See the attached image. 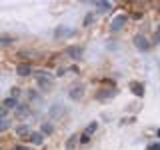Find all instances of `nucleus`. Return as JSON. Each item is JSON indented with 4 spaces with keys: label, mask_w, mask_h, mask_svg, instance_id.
Returning <instances> with one entry per match:
<instances>
[{
    "label": "nucleus",
    "mask_w": 160,
    "mask_h": 150,
    "mask_svg": "<svg viewBox=\"0 0 160 150\" xmlns=\"http://www.w3.org/2000/svg\"><path fill=\"white\" fill-rule=\"evenodd\" d=\"M0 118H8V110L4 106H0Z\"/></svg>",
    "instance_id": "24"
},
{
    "label": "nucleus",
    "mask_w": 160,
    "mask_h": 150,
    "mask_svg": "<svg viewBox=\"0 0 160 150\" xmlns=\"http://www.w3.org/2000/svg\"><path fill=\"white\" fill-rule=\"evenodd\" d=\"M2 106L6 108V110H10V108H16V106H18V100H16V98H12V96H8V98H4Z\"/></svg>",
    "instance_id": "15"
},
{
    "label": "nucleus",
    "mask_w": 160,
    "mask_h": 150,
    "mask_svg": "<svg viewBox=\"0 0 160 150\" xmlns=\"http://www.w3.org/2000/svg\"><path fill=\"white\" fill-rule=\"evenodd\" d=\"M94 8H96L98 12H108V10H112V2H106V0H98V2H94Z\"/></svg>",
    "instance_id": "11"
},
{
    "label": "nucleus",
    "mask_w": 160,
    "mask_h": 150,
    "mask_svg": "<svg viewBox=\"0 0 160 150\" xmlns=\"http://www.w3.org/2000/svg\"><path fill=\"white\" fill-rule=\"evenodd\" d=\"M32 72H34V68H32V64H30V62H20V64H16V74H18V76L26 78V76H32Z\"/></svg>",
    "instance_id": "6"
},
{
    "label": "nucleus",
    "mask_w": 160,
    "mask_h": 150,
    "mask_svg": "<svg viewBox=\"0 0 160 150\" xmlns=\"http://www.w3.org/2000/svg\"><path fill=\"white\" fill-rule=\"evenodd\" d=\"M130 90L134 92V96H138V98H142L144 96V84L142 82H130Z\"/></svg>",
    "instance_id": "8"
},
{
    "label": "nucleus",
    "mask_w": 160,
    "mask_h": 150,
    "mask_svg": "<svg viewBox=\"0 0 160 150\" xmlns=\"http://www.w3.org/2000/svg\"><path fill=\"white\" fill-rule=\"evenodd\" d=\"M12 150H32V148H28V146H24V144H14Z\"/></svg>",
    "instance_id": "22"
},
{
    "label": "nucleus",
    "mask_w": 160,
    "mask_h": 150,
    "mask_svg": "<svg viewBox=\"0 0 160 150\" xmlns=\"http://www.w3.org/2000/svg\"><path fill=\"white\" fill-rule=\"evenodd\" d=\"M98 130V122H90L88 126H86V130H84V134H88V136H92L94 132Z\"/></svg>",
    "instance_id": "17"
},
{
    "label": "nucleus",
    "mask_w": 160,
    "mask_h": 150,
    "mask_svg": "<svg viewBox=\"0 0 160 150\" xmlns=\"http://www.w3.org/2000/svg\"><path fill=\"white\" fill-rule=\"evenodd\" d=\"M82 52H84L82 46H66L64 48V56H68L70 60H74V62L82 58Z\"/></svg>",
    "instance_id": "5"
},
{
    "label": "nucleus",
    "mask_w": 160,
    "mask_h": 150,
    "mask_svg": "<svg viewBox=\"0 0 160 150\" xmlns=\"http://www.w3.org/2000/svg\"><path fill=\"white\" fill-rule=\"evenodd\" d=\"M14 132H16V136H20V138H26L32 130H30V126L28 124H18L16 128H14Z\"/></svg>",
    "instance_id": "9"
},
{
    "label": "nucleus",
    "mask_w": 160,
    "mask_h": 150,
    "mask_svg": "<svg viewBox=\"0 0 160 150\" xmlns=\"http://www.w3.org/2000/svg\"><path fill=\"white\" fill-rule=\"evenodd\" d=\"M14 42H16V38H14V36H8V34L0 36V44H4V46H6V44H14Z\"/></svg>",
    "instance_id": "18"
},
{
    "label": "nucleus",
    "mask_w": 160,
    "mask_h": 150,
    "mask_svg": "<svg viewBox=\"0 0 160 150\" xmlns=\"http://www.w3.org/2000/svg\"><path fill=\"white\" fill-rule=\"evenodd\" d=\"M10 128V122H8V118H0V134L4 132V130H8Z\"/></svg>",
    "instance_id": "19"
},
{
    "label": "nucleus",
    "mask_w": 160,
    "mask_h": 150,
    "mask_svg": "<svg viewBox=\"0 0 160 150\" xmlns=\"http://www.w3.org/2000/svg\"><path fill=\"white\" fill-rule=\"evenodd\" d=\"M94 18H96V16H94V12H90V14H86V18H84V26H90V24L94 22Z\"/></svg>",
    "instance_id": "20"
},
{
    "label": "nucleus",
    "mask_w": 160,
    "mask_h": 150,
    "mask_svg": "<svg viewBox=\"0 0 160 150\" xmlns=\"http://www.w3.org/2000/svg\"><path fill=\"white\" fill-rule=\"evenodd\" d=\"M82 94H84V88L82 86H74L72 90H70L68 96L72 98V100H80V98H82Z\"/></svg>",
    "instance_id": "14"
},
{
    "label": "nucleus",
    "mask_w": 160,
    "mask_h": 150,
    "mask_svg": "<svg viewBox=\"0 0 160 150\" xmlns=\"http://www.w3.org/2000/svg\"><path fill=\"white\" fill-rule=\"evenodd\" d=\"M132 42H134V46H136L140 52H146V50L152 48V44H150L148 36H144V34H136V36L132 38Z\"/></svg>",
    "instance_id": "4"
},
{
    "label": "nucleus",
    "mask_w": 160,
    "mask_h": 150,
    "mask_svg": "<svg viewBox=\"0 0 160 150\" xmlns=\"http://www.w3.org/2000/svg\"><path fill=\"white\" fill-rule=\"evenodd\" d=\"M148 150H160V144H158V142H154V144H150V146H148Z\"/></svg>",
    "instance_id": "25"
},
{
    "label": "nucleus",
    "mask_w": 160,
    "mask_h": 150,
    "mask_svg": "<svg viewBox=\"0 0 160 150\" xmlns=\"http://www.w3.org/2000/svg\"><path fill=\"white\" fill-rule=\"evenodd\" d=\"M116 96V86H110V88H100L96 94H94V98L98 100V102H106V100L114 98Z\"/></svg>",
    "instance_id": "3"
},
{
    "label": "nucleus",
    "mask_w": 160,
    "mask_h": 150,
    "mask_svg": "<svg viewBox=\"0 0 160 150\" xmlns=\"http://www.w3.org/2000/svg\"><path fill=\"white\" fill-rule=\"evenodd\" d=\"M38 132L42 134V136H44V134H52V132H54L52 122H48V120H46V122H42V124H40V130H38Z\"/></svg>",
    "instance_id": "12"
},
{
    "label": "nucleus",
    "mask_w": 160,
    "mask_h": 150,
    "mask_svg": "<svg viewBox=\"0 0 160 150\" xmlns=\"http://www.w3.org/2000/svg\"><path fill=\"white\" fill-rule=\"evenodd\" d=\"M26 140L30 144H32V146H42V142H44V136L40 132H36V130H32V132L28 134L26 136Z\"/></svg>",
    "instance_id": "7"
},
{
    "label": "nucleus",
    "mask_w": 160,
    "mask_h": 150,
    "mask_svg": "<svg viewBox=\"0 0 160 150\" xmlns=\"http://www.w3.org/2000/svg\"><path fill=\"white\" fill-rule=\"evenodd\" d=\"M14 114H16V118H26L30 114V108L26 106V104H18V106L14 108Z\"/></svg>",
    "instance_id": "10"
},
{
    "label": "nucleus",
    "mask_w": 160,
    "mask_h": 150,
    "mask_svg": "<svg viewBox=\"0 0 160 150\" xmlns=\"http://www.w3.org/2000/svg\"><path fill=\"white\" fill-rule=\"evenodd\" d=\"M34 82H36V86L40 88V90H44V92H48L50 90V86H52V74L50 72H46V70H34Z\"/></svg>",
    "instance_id": "1"
},
{
    "label": "nucleus",
    "mask_w": 160,
    "mask_h": 150,
    "mask_svg": "<svg viewBox=\"0 0 160 150\" xmlns=\"http://www.w3.org/2000/svg\"><path fill=\"white\" fill-rule=\"evenodd\" d=\"M60 114V106H52V110H50V116H58Z\"/></svg>",
    "instance_id": "23"
},
{
    "label": "nucleus",
    "mask_w": 160,
    "mask_h": 150,
    "mask_svg": "<svg viewBox=\"0 0 160 150\" xmlns=\"http://www.w3.org/2000/svg\"><path fill=\"white\" fill-rule=\"evenodd\" d=\"M10 96L18 100V96H20V88H12V90H10Z\"/></svg>",
    "instance_id": "21"
},
{
    "label": "nucleus",
    "mask_w": 160,
    "mask_h": 150,
    "mask_svg": "<svg viewBox=\"0 0 160 150\" xmlns=\"http://www.w3.org/2000/svg\"><path fill=\"white\" fill-rule=\"evenodd\" d=\"M72 34V30H66L64 26H58L56 30H54V38H62V36H70Z\"/></svg>",
    "instance_id": "16"
},
{
    "label": "nucleus",
    "mask_w": 160,
    "mask_h": 150,
    "mask_svg": "<svg viewBox=\"0 0 160 150\" xmlns=\"http://www.w3.org/2000/svg\"><path fill=\"white\" fill-rule=\"evenodd\" d=\"M128 14H116V16L112 18V22H110V30L112 32H118V30H122L124 26L128 24Z\"/></svg>",
    "instance_id": "2"
},
{
    "label": "nucleus",
    "mask_w": 160,
    "mask_h": 150,
    "mask_svg": "<svg viewBox=\"0 0 160 150\" xmlns=\"http://www.w3.org/2000/svg\"><path fill=\"white\" fill-rule=\"evenodd\" d=\"M76 144H78V134H72V136L66 140V144H64V150H74Z\"/></svg>",
    "instance_id": "13"
}]
</instances>
